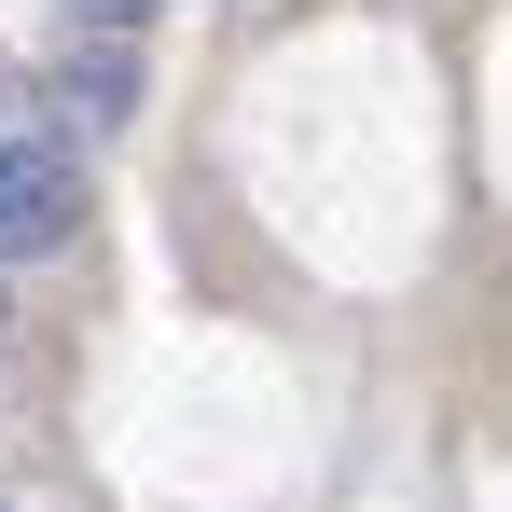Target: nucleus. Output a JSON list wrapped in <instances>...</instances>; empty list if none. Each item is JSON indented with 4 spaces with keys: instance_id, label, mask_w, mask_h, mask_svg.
Segmentation results:
<instances>
[{
    "instance_id": "f257e3e1",
    "label": "nucleus",
    "mask_w": 512,
    "mask_h": 512,
    "mask_svg": "<svg viewBox=\"0 0 512 512\" xmlns=\"http://www.w3.org/2000/svg\"><path fill=\"white\" fill-rule=\"evenodd\" d=\"M84 236V153L70 139H0V263H56Z\"/></svg>"
},
{
    "instance_id": "f03ea898",
    "label": "nucleus",
    "mask_w": 512,
    "mask_h": 512,
    "mask_svg": "<svg viewBox=\"0 0 512 512\" xmlns=\"http://www.w3.org/2000/svg\"><path fill=\"white\" fill-rule=\"evenodd\" d=\"M56 111L111 139V125H139V28H84L70 56H56Z\"/></svg>"
},
{
    "instance_id": "7ed1b4c3",
    "label": "nucleus",
    "mask_w": 512,
    "mask_h": 512,
    "mask_svg": "<svg viewBox=\"0 0 512 512\" xmlns=\"http://www.w3.org/2000/svg\"><path fill=\"white\" fill-rule=\"evenodd\" d=\"M70 14H84V28H139L153 0H70Z\"/></svg>"
}]
</instances>
